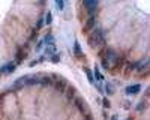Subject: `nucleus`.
<instances>
[{"label":"nucleus","instance_id":"nucleus-1","mask_svg":"<svg viewBox=\"0 0 150 120\" xmlns=\"http://www.w3.org/2000/svg\"><path fill=\"white\" fill-rule=\"evenodd\" d=\"M98 5V0H84V6L89 9V11H93Z\"/></svg>","mask_w":150,"mask_h":120},{"label":"nucleus","instance_id":"nucleus-2","mask_svg":"<svg viewBox=\"0 0 150 120\" xmlns=\"http://www.w3.org/2000/svg\"><path fill=\"white\" fill-rule=\"evenodd\" d=\"M93 74H95V78H96V81H98V83H102V81H104V75H102V72L99 71V68H98V66H95Z\"/></svg>","mask_w":150,"mask_h":120},{"label":"nucleus","instance_id":"nucleus-3","mask_svg":"<svg viewBox=\"0 0 150 120\" xmlns=\"http://www.w3.org/2000/svg\"><path fill=\"white\" fill-rule=\"evenodd\" d=\"M140 92V86L138 84H135V86H129V87H126V93L128 95H137Z\"/></svg>","mask_w":150,"mask_h":120},{"label":"nucleus","instance_id":"nucleus-4","mask_svg":"<svg viewBox=\"0 0 150 120\" xmlns=\"http://www.w3.org/2000/svg\"><path fill=\"white\" fill-rule=\"evenodd\" d=\"M15 69V66L12 65V63H8L6 66H3V68H0V72H3V74H11L12 71Z\"/></svg>","mask_w":150,"mask_h":120},{"label":"nucleus","instance_id":"nucleus-5","mask_svg":"<svg viewBox=\"0 0 150 120\" xmlns=\"http://www.w3.org/2000/svg\"><path fill=\"white\" fill-rule=\"evenodd\" d=\"M54 2H56V6H57L59 11H63L65 9V0H54Z\"/></svg>","mask_w":150,"mask_h":120},{"label":"nucleus","instance_id":"nucleus-6","mask_svg":"<svg viewBox=\"0 0 150 120\" xmlns=\"http://www.w3.org/2000/svg\"><path fill=\"white\" fill-rule=\"evenodd\" d=\"M105 92H107V95H112V93H114V89H112V86L110 83L105 84Z\"/></svg>","mask_w":150,"mask_h":120},{"label":"nucleus","instance_id":"nucleus-7","mask_svg":"<svg viewBox=\"0 0 150 120\" xmlns=\"http://www.w3.org/2000/svg\"><path fill=\"white\" fill-rule=\"evenodd\" d=\"M42 48H44V39H41L39 42H38V45H36V51H38V53H41V51H42Z\"/></svg>","mask_w":150,"mask_h":120},{"label":"nucleus","instance_id":"nucleus-8","mask_svg":"<svg viewBox=\"0 0 150 120\" xmlns=\"http://www.w3.org/2000/svg\"><path fill=\"white\" fill-rule=\"evenodd\" d=\"M51 21H53V15H51V12H48V14L45 15V23L47 24H51Z\"/></svg>","mask_w":150,"mask_h":120}]
</instances>
